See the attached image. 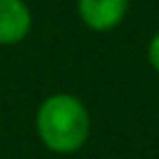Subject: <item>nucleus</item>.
<instances>
[{
	"instance_id": "nucleus-4",
	"label": "nucleus",
	"mask_w": 159,
	"mask_h": 159,
	"mask_svg": "<svg viewBox=\"0 0 159 159\" xmlns=\"http://www.w3.org/2000/svg\"><path fill=\"white\" fill-rule=\"evenodd\" d=\"M148 61L159 73V33H154V38L150 40V45H148Z\"/></svg>"
},
{
	"instance_id": "nucleus-2",
	"label": "nucleus",
	"mask_w": 159,
	"mask_h": 159,
	"mask_svg": "<svg viewBox=\"0 0 159 159\" xmlns=\"http://www.w3.org/2000/svg\"><path fill=\"white\" fill-rule=\"evenodd\" d=\"M129 0H77V14L91 30H112L122 24Z\"/></svg>"
},
{
	"instance_id": "nucleus-1",
	"label": "nucleus",
	"mask_w": 159,
	"mask_h": 159,
	"mask_svg": "<svg viewBox=\"0 0 159 159\" xmlns=\"http://www.w3.org/2000/svg\"><path fill=\"white\" fill-rule=\"evenodd\" d=\"M35 126L47 150L56 154H73L89 138L91 119L80 98L70 94H54L40 103Z\"/></svg>"
},
{
	"instance_id": "nucleus-3",
	"label": "nucleus",
	"mask_w": 159,
	"mask_h": 159,
	"mask_svg": "<svg viewBox=\"0 0 159 159\" xmlns=\"http://www.w3.org/2000/svg\"><path fill=\"white\" fill-rule=\"evenodd\" d=\"M30 30V10L24 0H0V45H16Z\"/></svg>"
}]
</instances>
